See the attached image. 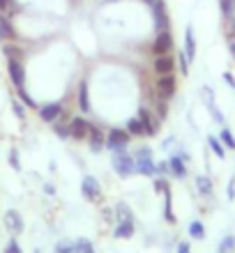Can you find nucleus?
Wrapping results in <instances>:
<instances>
[{"instance_id":"obj_13","label":"nucleus","mask_w":235,"mask_h":253,"mask_svg":"<svg viewBox=\"0 0 235 253\" xmlns=\"http://www.w3.org/2000/svg\"><path fill=\"white\" fill-rule=\"evenodd\" d=\"M152 67H155V72L161 76V74H173L175 62H173V58H171V53H166V55H157Z\"/></svg>"},{"instance_id":"obj_10","label":"nucleus","mask_w":235,"mask_h":253,"mask_svg":"<svg viewBox=\"0 0 235 253\" xmlns=\"http://www.w3.org/2000/svg\"><path fill=\"white\" fill-rule=\"evenodd\" d=\"M62 115V106L55 101V104H44V106H40V118L44 122H48V125H53V122L60 120Z\"/></svg>"},{"instance_id":"obj_9","label":"nucleus","mask_w":235,"mask_h":253,"mask_svg":"<svg viewBox=\"0 0 235 253\" xmlns=\"http://www.w3.org/2000/svg\"><path fill=\"white\" fill-rule=\"evenodd\" d=\"M88 131H90V122L86 118H72L69 120V133L74 140H83L88 138Z\"/></svg>"},{"instance_id":"obj_12","label":"nucleus","mask_w":235,"mask_h":253,"mask_svg":"<svg viewBox=\"0 0 235 253\" xmlns=\"http://www.w3.org/2000/svg\"><path fill=\"white\" fill-rule=\"evenodd\" d=\"M5 228L9 233H21L23 230V216H21L16 210H7L5 212Z\"/></svg>"},{"instance_id":"obj_21","label":"nucleus","mask_w":235,"mask_h":253,"mask_svg":"<svg viewBox=\"0 0 235 253\" xmlns=\"http://www.w3.org/2000/svg\"><path fill=\"white\" fill-rule=\"evenodd\" d=\"M79 108L81 111H90V99H88V81L79 83Z\"/></svg>"},{"instance_id":"obj_40","label":"nucleus","mask_w":235,"mask_h":253,"mask_svg":"<svg viewBox=\"0 0 235 253\" xmlns=\"http://www.w3.org/2000/svg\"><path fill=\"white\" fill-rule=\"evenodd\" d=\"M5 253H23V251H21L19 242H16V240H9V242H7V249H5Z\"/></svg>"},{"instance_id":"obj_28","label":"nucleus","mask_w":235,"mask_h":253,"mask_svg":"<svg viewBox=\"0 0 235 253\" xmlns=\"http://www.w3.org/2000/svg\"><path fill=\"white\" fill-rule=\"evenodd\" d=\"M2 53L7 55V60H21V55H23L16 44H7V46H2Z\"/></svg>"},{"instance_id":"obj_11","label":"nucleus","mask_w":235,"mask_h":253,"mask_svg":"<svg viewBox=\"0 0 235 253\" xmlns=\"http://www.w3.org/2000/svg\"><path fill=\"white\" fill-rule=\"evenodd\" d=\"M88 143H90V150H93V152H101V150L106 147V138H104V133L99 131V126L90 125V131H88Z\"/></svg>"},{"instance_id":"obj_6","label":"nucleus","mask_w":235,"mask_h":253,"mask_svg":"<svg viewBox=\"0 0 235 253\" xmlns=\"http://www.w3.org/2000/svg\"><path fill=\"white\" fill-rule=\"evenodd\" d=\"M81 193H83L88 200H101L99 182L94 180L93 175H86V177H83V182H81Z\"/></svg>"},{"instance_id":"obj_44","label":"nucleus","mask_w":235,"mask_h":253,"mask_svg":"<svg viewBox=\"0 0 235 253\" xmlns=\"http://www.w3.org/2000/svg\"><path fill=\"white\" fill-rule=\"evenodd\" d=\"M224 81H226V83H229V85L235 90V76H233V74H231V72H226V74H224Z\"/></svg>"},{"instance_id":"obj_51","label":"nucleus","mask_w":235,"mask_h":253,"mask_svg":"<svg viewBox=\"0 0 235 253\" xmlns=\"http://www.w3.org/2000/svg\"><path fill=\"white\" fill-rule=\"evenodd\" d=\"M35 253H40V251H35Z\"/></svg>"},{"instance_id":"obj_7","label":"nucleus","mask_w":235,"mask_h":253,"mask_svg":"<svg viewBox=\"0 0 235 253\" xmlns=\"http://www.w3.org/2000/svg\"><path fill=\"white\" fill-rule=\"evenodd\" d=\"M152 53L155 55H166L171 53V48H173V37H171V33L168 30H164V33L157 35V40L152 42Z\"/></svg>"},{"instance_id":"obj_38","label":"nucleus","mask_w":235,"mask_h":253,"mask_svg":"<svg viewBox=\"0 0 235 253\" xmlns=\"http://www.w3.org/2000/svg\"><path fill=\"white\" fill-rule=\"evenodd\" d=\"M118 216L120 221H132V212H129L127 205H118Z\"/></svg>"},{"instance_id":"obj_5","label":"nucleus","mask_w":235,"mask_h":253,"mask_svg":"<svg viewBox=\"0 0 235 253\" xmlns=\"http://www.w3.org/2000/svg\"><path fill=\"white\" fill-rule=\"evenodd\" d=\"M155 87H157V94H159V97H164V99H171V97L175 94V87H178V83H175V76H173V74H161L159 79H157Z\"/></svg>"},{"instance_id":"obj_23","label":"nucleus","mask_w":235,"mask_h":253,"mask_svg":"<svg viewBox=\"0 0 235 253\" xmlns=\"http://www.w3.org/2000/svg\"><path fill=\"white\" fill-rule=\"evenodd\" d=\"M53 253H79V247H76V242H69V240H62L55 244Z\"/></svg>"},{"instance_id":"obj_24","label":"nucleus","mask_w":235,"mask_h":253,"mask_svg":"<svg viewBox=\"0 0 235 253\" xmlns=\"http://www.w3.org/2000/svg\"><path fill=\"white\" fill-rule=\"evenodd\" d=\"M189 235H191V240H205V228H203L201 221H191L189 223Z\"/></svg>"},{"instance_id":"obj_27","label":"nucleus","mask_w":235,"mask_h":253,"mask_svg":"<svg viewBox=\"0 0 235 253\" xmlns=\"http://www.w3.org/2000/svg\"><path fill=\"white\" fill-rule=\"evenodd\" d=\"M19 5L16 0H0V14H19Z\"/></svg>"},{"instance_id":"obj_47","label":"nucleus","mask_w":235,"mask_h":253,"mask_svg":"<svg viewBox=\"0 0 235 253\" xmlns=\"http://www.w3.org/2000/svg\"><path fill=\"white\" fill-rule=\"evenodd\" d=\"M229 198L231 200L235 198V182H231V184H229Z\"/></svg>"},{"instance_id":"obj_41","label":"nucleus","mask_w":235,"mask_h":253,"mask_svg":"<svg viewBox=\"0 0 235 253\" xmlns=\"http://www.w3.org/2000/svg\"><path fill=\"white\" fill-rule=\"evenodd\" d=\"M168 173H171V166H168L166 161L157 164V175H159V177H164V175H168Z\"/></svg>"},{"instance_id":"obj_25","label":"nucleus","mask_w":235,"mask_h":253,"mask_svg":"<svg viewBox=\"0 0 235 253\" xmlns=\"http://www.w3.org/2000/svg\"><path fill=\"white\" fill-rule=\"evenodd\" d=\"M164 216H166L168 223H175V214H173V207H171V191H164Z\"/></svg>"},{"instance_id":"obj_2","label":"nucleus","mask_w":235,"mask_h":253,"mask_svg":"<svg viewBox=\"0 0 235 253\" xmlns=\"http://www.w3.org/2000/svg\"><path fill=\"white\" fill-rule=\"evenodd\" d=\"M111 166L115 168V173L120 175V177H129V175L136 173V161L132 154H127L125 150L122 152H115L111 157Z\"/></svg>"},{"instance_id":"obj_50","label":"nucleus","mask_w":235,"mask_h":253,"mask_svg":"<svg viewBox=\"0 0 235 253\" xmlns=\"http://www.w3.org/2000/svg\"><path fill=\"white\" fill-rule=\"evenodd\" d=\"M106 2H115V0H106Z\"/></svg>"},{"instance_id":"obj_4","label":"nucleus","mask_w":235,"mask_h":253,"mask_svg":"<svg viewBox=\"0 0 235 253\" xmlns=\"http://www.w3.org/2000/svg\"><path fill=\"white\" fill-rule=\"evenodd\" d=\"M152 19H155V28L157 33H164L168 30V12H166V2L164 0H155L152 2Z\"/></svg>"},{"instance_id":"obj_33","label":"nucleus","mask_w":235,"mask_h":253,"mask_svg":"<svg viewBox=\"0 0 235 253\" xmlns=\"http://www.w3.org/2000/svg\"><path fill=\"white\" fill-rule=\"evenodd\" d=\"M219 7H222L224 16H233L235 14V0H219Z\"/></svg>"},{"instance_id":"obj_34","label":"nucleus","mask_w":235,"mask_h":253,"mask_svg":"<svg viewBox=\"0 0 235 253\" xmlns=\"http://www.w3.org/2000/svg\"><path fill=\"white\" fill-rule=\"evenodd\" d=\"M235 247V237L233 235H226V237H224L222 240V244H219V251L222 253H231V249Z\"/></svg>"},{"instance_id":"obj_15","label":"nucleus","mask_w":235,"mask_h":253,"mask_svg":"<svg viewBox=\"0 0 235 253\" xmlns=\"http://www.w3.org/2000/svg\"><path fill=\"white\" fill-rule=\"evenodd\" d=\"M0 40L2 42H14L16 40V30H14L12 21L7 19L5 14H0Z\"/></svg>"},{"instance_id":"obj_20","label":"nucleus","mask_w":235,"mask_h":253,"mask_svg":"<svg viewBox=\"0 0 235 253\" xmlns=\"http://www.w3.org/2000/svg\"><path fill=\"white\" fill-rule=\"evenodd\" d=\"M196 189H198V191L203 193V196H212V180H210L208 175H198V177H196Z\"/></svg>"},{"instance_id":"obj_30","label":"nucleus","mask_w":235,"mask_h":253,"mask_svg":"<svg viewBox=\"0 0 235 253\" xmlns=\"http://www.w3.org/2000/svg\"><path fill=\"white\" fill-rule=\"evenodd\" d=\"M157 120H166V115H168V106H166V99H164V97H159V94H157Z\"/></svg>"},{"instance_id":"obj_17","label":"nucleus","mask_w":235,"mask_h":253,"mask_svg":"<svg viewBox=\"0 0 235 253\" xmlns=\"http://www.w3.org/2000/svg\"><path fill=\"white\" fill-rule=\"evenodd\" d=\"M185 55L189 58V62L194 60L196 55V37H194V28L187 26V30H185Z\"/></svg>"},{"instance_id":"obj_3","label":"nucleus","mask_w":235,"mask_h":253,"mask_svg":"<svg viewBox=\"0 0 235 253\" xmlns=\"http://www.w3.org/2000/svg\"><path fill=\"white\" fill-rule=\"evenodd\" d=\"M129 145V131L127 129H111L106 133V147L111 152H122L125 147Z\"/></svg>"},{"instance_id":"obj_18","label":"nucleus","mask_w":235,"mask_h":253,"mask_svg":"<svg viewBox=\"0 0 235 253\" xmlns=\"http://www.w3.org/2000/svg\"><path fill=\"white\" fill-rule=\"evenodd\" d=\"M201 94L205 97V104H208L210 113L215 115V122H219V125H222V122H224V115L219 113V111H217V106H215V94H212V90H210V87H203Z\"/></svg>"},{"instance_id":"obj_1","label":"nucleus","mask_w":235,"mask_h":253,"mask_svg":"<svg viewBox=\"0 0 235 253\" xmlns=\"http://www.w3.org/2000/svg\"><path fill=\"white\" fill-rule=\"evenodd\" d=\"M134 161H136V173L145 175V177H155L157 175V164L152 159V150L150 147H145V145L139 147Z\"/></svg>"},{"instance_id":"obj_8","label":"nucleus","mask_w":235,"mask_h":253,"mask_svg":"<svg viewBox=\"0 0 235 253\" xmlns=\"http://www.w3.org/2000/svg\"><path fill=\"white\" fill-rule=\"evenodd\" d=\"M7 72H9V79H12V85L19 90L26 83V72H23V65L21 60H7Z\"/></svg>"},{"instance_id":"obj_19","label":"nucleus","mask_w":235,"mask_h":253,"mask_svg":"<svg viewBox=\"0 0 235 253\" xmlns=\"http://www.w3.org/2000/svg\"><path fill=\"white\" fill-rule=\"evenodd\" d=\"M132 235H134V223L132 221H120L118 228L113 230V237H118V240H129Z\"/></svg>"},{"instance_id":"obj_16","label":"nucleus","mask_w":235,"mask_h":253,"mask_svg":"<svg viewBox=\"0 0 235 253\" xmlns=\"http://www.w3.org/2000/svg\"><path fill=\"white\" fill-rule=\"evenodd\" d=\"M139 120H141V125H143V129H145V133H148V136H155L157 129H159V120H155V118H152V115H150L145 108L141 111Z\"/></svg>"},{"instance_id":"obj_46","label":"nucleus","mask_w":235,"mask_h":253,"mask_svg":"<svg viewBox=\"0 0 235 253\" xmlns=\"http://www.w3.org/2000/svg\"><path fill=\"white\" fill-rule=\"evenodd\" d=\"M113 216H115V212H113V210H108V207H106V210H104V219H113Z\"/></svg>"},{"instance_id":"obj_43","label":"nucleus","mask_w":235,"mask_h":253,"mask_svg":"<svg viewBox=\"0 0 235 253\" xmlns=\"http://www.w3.org/2000/svg\"><path fill=\"white\" fill-rule=\"evenodd\" d=\"M155 189H157V191H166V189H168V182L164 180V177H159V180L155 182Z\"/></svg>"},{"instance_id":"obj_31","label":"nucleus","mask_w":235,"mask_h":253,"mask_svg":"<svg viewBox=\"0 0 235 253\" xmlns=\"http://www.w3.org/2000/svg\"><path fill=\"white\" fill-rule=\"evenodd\" d=\"M53 129H55V133H58L62 140H69V138H72V133H69V125H62V120L53 122Z\"/></svg>"},{"instance_id":"obj_39","label":"nucleus","mask_w":235,"mask_h":253,"mask_svg":"<svg viewBox=\"0 0 235 253\" xmlns=\"http://www.w3.org/2000/svg\"><path fill=\"white\" fill-rule=\"evenodd\" d=\"M180 72L185 74V76H187V74H189V58H187V55H185V51H182V53H180Z\"/></svg>"},{"instance_id":"obj_14","label":"nucleus","mask_w":235,"mask_h":253,"mask_svg":"<svg viewBox=\"0 0 235 253\" xmlns=\"http://www.w3.org/2000/svg\"><path fill=\"white\" fill-rule=\"evenodd\" d=\"M168 166H171V173H173L178 180H185V177H187V161L180 159L178 154H173V157L168 159Z\"/></svg>"},{"instance_id":"obj_48","label":"nucleus","mask_w":235,"mask_h":253,"mask_svg":"<svg viewBox=\"0 0 235 253\" xmlns=\"http://www.w3.org/2000/svg\"><path fill=\"white\" fill-rule=\"evenodd\" d=\"M231 53H233V58H235V40L231 42Z\"/></svg>"},{"instance_id":"obj_26","label":"nucleus","mask_w":235,"mask_h":253,"mask_svg":"<svg viewBox=\"0 0 235 253\" xmlns=\"http://www.w3.org/2000/svg\"><path fill=\"white\" fill-rule=\"evenodd\" d=\"M127 131H129V136H145V129H143V125H141L139 118L127 120Z\"/></svg>"},{"instance_id":"obj_35","label":"nucleus","mask_w":235,"mask_h":253,"mask_svg":"<svg viewBox=\"0 0 235 253\" xmlns=\"http://www.w3.org/2000/svg\"><path fill=\"white\" fill-rule=\"evenodd\" d=\"M19 99L23 101V104H26L28 108H37V101H35L33 97H30V94H28L26 90H23V87H19Z\"/></svg>"},{"instance_id":"obj_29","label":"nucleus","mask_w":235,"mask_h":253,"mask_svg":"<svg viewBox=\"0 0 235 253\" xmlns=\"http://www.w3.org/2000/svg\"><path fill=\"white\" fill-rule=\"evenodd\" d=\"M219 138H222V143H224V147H226V150H235V136H233V131H231V129H222Z\"/></svg>"},{"instance_id":"obj_36","label":"nucleus","mask_w":235,"mask_h":253,"mask_svg":"<svg viewBox=\"0 0 235 253\" xmlns=\"http://www.w3.org/2000/svg\"><path fill=\"white\" fill-rule=\"evenodd\" d=\"M226 37H229L231 42L235 40V14L233 16H226Z\"/></svg>"},{"instance_id":"obj_49","label":"nucleus","mask_w":235,"mask_h":253,"mask_svg":"<svg viewBox=\"0 0 235 253\" xmlns=\"http://www.w3.org/2000/svg\"><path fill=\"white\" fill-rule=\"evenodd\" d=\"M143 2H148V5H152V2H155V0H143Z\"/></svg>"},{"instance_id":"obj_37","label":"nucleus","mask_w":235,"mask_h":253,"mask_svg":"<svg viewBox=\"0 0 235 253\" xmlns=\"http://www.w3.org/2000/svg\"><path fill=\"white\" fill-rule=\"evenodd\" d=\"M12 108H14V113L19 115L21 120L26 118V104H23V101H19V99H12Z\"/></svg>"},{"instance_id":"obj_45","label":"nucleus","mask_w":235,"mask_h":253,"mask_svg":"<svg viewBox=\"0 0 235 253\" xmlns=\"http://www.w3.org/2000/svg\"><path fill=\"white\" fill-rule=\"evenodd\" d=\"M178 253H191V251H189V244H187V242L178 244Z\"/></svg>"},{"instance_id":"obj_42","label":"nucleus","mask_w":235,"mask_h":253,"mask_svg":"<svg viewBox=\"0 0 235 253\" xmlns=\"http://www.w3.org/2000/svg\"><path fill=\"white\" fill-rule=\"evenodd\" d=\"M9 166H12L14 170H21V164H19V159H16V150L9 152Z\"/></svg>"},{"instance_id":"obj_32","label":"nucleus","mask_w":235,"mask_h":253,"mask_svg":"<svg viewBox=\"0 0 235 253\" xmlns=\"http://www.w3.org/2000/svg\"><path fill=\"white\" fill-rule=\"evenodd\" d=\"M76 247H79V253H94L93 242L86 240V237H81V240H76Z\"/></svg>"},{"instance_id":"obj_22","label":"nucleus","mask_w":235,"mask_h":253,"mask_svg":"<svg viewBox=\"0 0 235 253\" xmlns=\"http://www.w3.org/2000/svg\"><path fill=\"white\" fill-rule=\"evenodd\" d=\"M208 145H210V150L219 157V159L226 157V147H224V143L219 140V136H208Z\"/></svg>"}]
</instances>
